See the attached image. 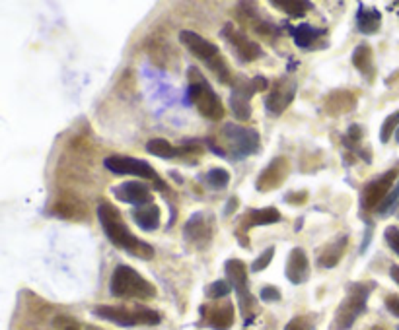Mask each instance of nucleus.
<instances>
[{
    "mask_svg": "<svg viewBox=\"0 0 399 330\" xmlns=\"http://www.w3.org/2000/svg\"><path fill=\"white\" fill-rule=\"evenodd\" d=\"M237 208V198L234 196V198H230L226 204V208H224V216H230L232 214V210H236Z\"/></svg>",
    "mask_w": 399,
    "mask_h": 330,
    "instance_id": "36",
    "label": "nucleus"
},
{
    "mask_svg": "<svg viewBox=\"0 0 399 330\" xmlns=\"http://www.w3.org/2000/svg\"><path fill=\"white\" fill-rule=\"evenodd\" d=\"M386 307H388L389 313H393L396 317H399V298L398 296H389V298H386Z\"/></svg>",
    "mask_w": 399,
    "mask_h": 330,
    "instance_id": "35",
    "label": "nucleus"
},
{
    "mask_svg": "<svg viewBox=\"0 0 399 330\" xmlns=\"http://www.w3.org/2000/svg\"><path fill=\"white\" fill-rule=\"evenodd\" d=\"M372 330H382V329H372Z\"/></svg>",
    "mask_w": 399,
    "mask_h": 330,
    "instance_id": "39",
    "label": "nucleus"
},
{
    "mask_svg": "<svg viewBox=\"0 0 399 330\" xmlns=\"http://www.w3.org/2000/svg\"><path fill=\"white\" fill-rule=\"evenodd\" d=\"M273 256H275V247L265 249V251H263V253H261V255L253 260V265H251V272H261V270H265V268L271 265Z\"/></svg>",
    "mask_w": 399,
    "mask_h": 330,
    "instance_id": "30",
    "label": "nucleus"
},
{
    "mask_svg": "<svg viewBox=\"0 0 399 330\" xmlns=\"http://www.w3.org/2000/svg\"><path fill=\"white\" fill-rule=\"evenodd\" d=\"M399 200V181L398 185L393 187V191L389 192L388 196H386V200L380 204V208H378V214H388L393 206H396V203Z\"/></svg>",
    "mask_w": 399,
    "mask_h": 330,
    "instance_id": "31",
    "label": "nucleus"
},
{
    "mask_svg": "<svg viewBox=\"0 0 399 330\" xmlns=\"http://www.w3.org/2000/svg\"><path fill=\"white\" fill-rule=\"evenodd\" d=\"M133 220L144 231H154L160 225V208L156 204H144L133 210Z\"/></svg>",
    "mask_w": 399,
    "mask_h": 330,
    "instance_id": "21",
    "label": "nucleus"
},
{
    "mask_svg": "<svg viewBox=\"0 0 399 330\" xmlns=\"http://www.w3.org/2000/svg\"><path fill=\"white\" fill-rule=\"evenodd\" d=\"M291 33L292 37H294V43H296L298 47L310 49L313 43L320 41L327 32H325V30H318V28H313L310 23H300V25L291 28Z\"/></svg>",
    "mask_w": 399,
    "mask_h": 330,
    "instance_id": "23",
    "label": "nucleus"
},
{
    "mask_svg": "<svg viewBox=\"0 0 399 330\" xmlns=\"http://www.w3.org/2000/svg\"><path fill=\"white\" fill-rule=\"evenodd\" d=\"M271 6L286 12V14L292 16V18H302L304 14H308L310 10H313L312 2H306V0H273Z\"/></svg>",
    "mask_w": 399,
    "mask_h": 330,
    "instance_id": "25",
    "label": "nucleus"
},
{
    "mask_svg": "<svg viewBox=\"0 0 399 330\" xmlns=\"http://www.w3.org/2000/svg\"><path fill=\"white\" fill-rule=\"evenodd\" d=\"M224 272H226L230 286L236 289L244 315L248 317V311L253 307V298H251L248 289V267H246V262H242L240 258H230L224 265Z\"/></svg>",
    "mask_w": 399,
    "mask_h": 330,
    "instance_id": "12",
    "label": "nucleus"
},
{
    "mask_svg": "<svg viewBox=\"0 0 399 330\" xmlns=\"http://www.w3.org/2000/svg\"><path fill=\"white\" fill-rule=\"evenodd\" d=\"M347 241H349V237L347 235H341V237H337L333 243H327L325 249L322 251V255H320V267L324 268H333L339 265V260H341V256L345 253L347 249Z\"/></svg>",
    "mask_w": 399,
    "mask_h": 330,
    "instance_id": "22",
    "label": "nucleus"
},
{
    "mask_svg": "<svg viewBox=\"0 0 399 330\" xmlns=\"http://www.w3.org/2000/svg\"><path fill=\"white\" fill-rule=\"evenodd\" d=\"M230 291H232V286H230V282H224V280H218V282H213V284H211V286L206 288V298L222 299V298H226Z\"/></svg>",
    "mask_w": 399,
    "mask_h": 330,
    "instance_id": "29",
    "label": "nucleus"
},
{
    "mask_svg": "<svg viewBox=\"0 0 399 330\" xmlns=\"http://www.w3.org/2000/svg\"><path fill=\"white\" fill-rule=\"evenodd\" d=\"M289 169H291V165H289V160H286V158H275L265 169L259 173L257 183H255L257 191L269 192L275 191V189H279L282 183H284V179H286Z\"/></svg>",
    "mask_w": 399,
    "mask_h": 330,
    "instance_id": "15",
    "label": "nucleus"
},
{
    "mask_svg": "<svg viewBox=\"0 0 399 330\" xmlns=\"http://www.w3.org/2000/svg\"><path fill=\"white\" fill-rule=\"evenodd\" d=\"M220 35L226 39V43L230 45V49L236 53V56L242 61V63H253V61H257L259 56H263L261 45L255 41H251L248 35L244 32H240L234 23H226V25L222 28Z\"/></svg>",
    "mask_w": 399,
    "mask_h": 330,
    "instance_id": "10",
    "label": "nucleus"
},
{
    "mask_svg": "<svg viewBox=\"0 0 399 330\" xmlns=\"http://www.w3.org/2000/svg\"><path fill=\"white\" fill-rule=\"evenodd\" d=\"M201 313L206 317V322L216 330H228L234 322V305L230 301L216 303L213 307H201Z\"/></svg>",
    "mask_w": 399,
    "mask_h": 330,
    "instance_id": "18",
    "label": "nucleus"
},
{
    "mask_svg": "<svg viewBox=\"0 0 399 330\" xmlns=\"http://www.w3.org/2000/svg\"><path fill=\"white\" fill-rule=\"evenodd\" d=\"M384 237H386V243L389 245V249H391L396 255H399V227H396V225H389V227H386V234H384Z\"/></svg>",
    "mask_w": 399,
    "mask_h": 330,
    "instance_id": "32",
    "label": "nucleus"
},
{
    "mask_svg": "<svg viewBox=\"0 0 399 330\" xmlns=\"http://www.w3.org/2000/svg\"><path fill=\"white\" fill-rule=\"evenodd\" d=\"M398 128H399V111H396V113H391L389 117H386L384 125L380 128V140H382V144H388L389 138L396 134Z\"/></svg>",
    "mask_w": 399,
    "mask_h": 330,
    "instance_id": "28",
    "label": "nucleus"
},
{
    "mask_svg": "<svg viewBox=\"0 0 399 330\" xmlns=\"http://www.w3.org/2000/svg\"><path fill=\"white\" fill-rule=\"evenodd\" d=\"M396 181H398V169H389L384 175H380L378 179L368 183L367 187L362 189V194H360L362 210H367V212L378 210L380 204L384 203L386 196L391 192V187H393Z\"/></svg>",
    "mask_w": 399,
    "mask_h": 330,
    "instance_id": "11",
    "label": "nucleus"
},
{
    "mask_svg": "<svg viewBox=\"0 0 399 330\" xmlns=\"http://www.w3.org/2000/svg\"><path fill=\"white\" fill-rule=\"evenodd\" d=\"M284 330H310V324L306 319H292Z\"/></svg>",
    "mask_w": 399,
    "mask_h": 330,
    "instance_id": "34",
    "label": "nucleus"
},
{
    "mask_svg": "<svg viewBox=\"0 0 399 330\" xmlns=\"http://www.w3.org/2000/svg\"><path fill=\"white\" fill-rule=\"evenodd\" d=\"M97 218H99V224L104 227V234L108 237L113 245L129 253V255L142 258V260H150L154 256V249L148 245L146 241L139 239L137 235L130 231L127 224L123 222L121 212L113 204L101 203L97 206Z\"/></svg>",
    "mask_w": 399,
    "mask_h": 330,
    "instance_id": "1",
    "label": "nucleus"
},
{
    "mask_svg": "<svg viewBox=\"0 0 399 330\" xmlns=\"http://www.w3.org/2000/svg\"><path fill=\"white\" fill-rule=\"evenodd\" d=\"M269 90V82L263 76H253L249 78H236L232 82V94H230V107L232 113L236 115L240 121H248L251 117V97L257 92H265Z\"/></svg>",
    "mask_w": 399,
    "mask_h": 330,
    "instance_id": "6",
    "label": "nucleus"
},
{
    "mask_svg": "<svg viewBox=\"0 0 399 330\" xmlns=\"http://www.w3.org/2000/svg\"><path fill=\"white\" fill-rule=\"evenodd\" d=\"M184 237L191 245L205 247L213 239V218L205 212H195L185 224Z\"/></svg>",
    "mask_w": 399,
    "mask_h": 330,
    "instance_id": "14",
    "label": "nucleus"
},
{
    "mask_svg": "<svg viewBox=\"0 0 399 330\" xmlns=\"http://www.w3.org/2000/svg\"><path fill=\"white\" fill-rule=\"evenodd\" d=\"M187 80H189L187 82V99L197 107V111L211 121L224 118V105L205 76L201 74L195 66H191L187 72Z\"/></svg>",
    "mask_w": 399,
    "mask_h": 330,
    "instance_id": "3",
    "label": "nucleus"
},
{
    "mask_svg": "<svg viewBox=\"0 0 399 330\" xmlns=\"http://www.w3.org/2000/svg\"><path fill=\"white\" fill-rule=\"evenodd\" d=\"M94 315L99 319L109 320L113 324H119V327H139V324L152 327V324L160 322V315L146 307L129 309L123 305H99L94 309Z\"/></svg>",
    "mask_w": 399,
    "mask_h": 330,
    "instance_id": "5",
    "label": "nucleus"
},
{
    "mask_svg": "<svg viewBox=\"0 0 399 330\" xmlns=\"http://www.w3.org/2000/svg\"><path fill=\"white\" fill-rule=\"evenodd\" d=\"M113 194H115V198L121 200V203L133 204V206H137V208L152 203L150 189L141 181L121 183V185H117V187L113 189Z\"/></svg>",
    "mask_w": 399,
    "mask_h": 330,
    "instance_id": "16",
    "label": "nucleus"
},
{
    "mask_svg": "<svg viewBox=\"0 0 399 330\" xmlns=\"http://www.w3.org/2000/svg\"><path fill=\"white\" fill-rule=\"evenodd\" d=\"M294 96H296V82L289 76L277 78L265 97V109L271 115H281L282 111L291 105Z\"/></svg>",
    "mask_w": 399,
    "mask_h": 330,
    "instance_id": "13",
    "label": "nucleus"
},
{
    "mask_svg": "<svg viewBox=\"0 0 399 330\" xmlns=\"http://www.w3.org/2000/svg\"><path fill=\"white\" fill-rule=\"evenodd\" d=\"M205 181L211 189L222 191V189H226L228 183H230V173L224 167H215V169H211L206 173Z\"/></svg>",
    "mask_w": 399,
    "mask_h": 330,
    "instance_id": "27",
    "label": "nucleus"
},
{
    "mask_svg": "<svg viewBox=\"0 0 399 330\" xmlns=\"http://www.w3.org/2000/svg\"><path fill=\"white\" fill-rule=\"evenodd\" d=\"M389 276L393 278V282L399 284V265H393V267L389 268Z\"/></svg>",
    "mask_w": 399,
    "mask_h": 330,
    "instance_id": "37",
    "label": "nucleus"
},
{
    "mask_svg": "<svg viewBox=\"0 0 399 330\" xmlns=\"http://www.w3.org/2000/svg\"><path fill=\"white\" fill-rule=\"evenodd\" d=\"M380 25H382V14L376 8H367L364 4H360L356 10V30L364 35H372L380 32Z\"/></svg>",
    "mask_w": 399,
    "mask_h": 330,
    "instance_id": "20",
    "label": "nucleus"
},
{
    "mask_svg": "<svg viewBox=\"0 0 399 330\" xmlns=\"http://www.w3.org/2000/svg\"><path fill=\"white\" fill-rule=\"evenodd\" d=\"M308 268H310V260L308 255L304 253V249L296 247L292 249L289 260H286V268H284V274L289 278L291 284H302L308 280Z\"/></svg>",
    "mask_w": 399,
    "mask_h": 330,
    "instance_id": "17",
    "label": "nucleus"
},
{
    "mask_svg": "<svg viewBox=\"0 0 399 330\" xmlns=\"http://www.w3.org/2000/svg\"><path fill=\"white\" fill-rule=\"evenodd\" d=\"M146 149L150 152L152 156H158V158H164V160H172V158H177V156H184L182 148H175V146H172L168 140L164 138L148 140Z\"/></svg>",
    "mask_w": 399,
    "mask_h": 330,
    "instance_id": "26",
    "label": "nucleus"
},
{
    "mask_svg": "<svg viewBox=\"0 0 399 330\" xmlns=\"http://www.w3.org/2000/svg\"><path fill=\"white\" fill-rule=\"evenodd\" d=\"M372 49L368 45H358L353 53V64L360 74L372 80L374 78V59H372Z\"/></svg>",
    "mask_w": 399,
    "mask_h": 330,
    "instance_id": "24",
    "label": "nucleus"
},
{
    "mask_svg": "<svg viewBox=\"0 0 399 330\" xmlns=\"http://www.w3.org/2000/svg\"><path fill=\"white\" fill-rule=\"evenodd\" d=\"M281 222V212L277 208H261V210H249V214H246L240 222V227L242 231H248L255 225H271Z\"/></svg>",
    "mask_w": 399,
    "mask_h": 330,
    "instance_id": "19",
    "label": "nucleus"
},
{
    "mask_svg": "<svg viewBox=\"0 0 399 330\" xmlns=\"http://www.w3.org/2000/svg\"><path fill=\"white\" fill-rule=\"evenodd\" d=\"M261 299L267 301V303L279 301V299H281V291L275 288V286H265V288H261Z\"/></svg>",
    "mask_w": 399,
    "mask_h": 330,
    "instance_id": "33",
    "label": "nucleus"
},
{
    "mask_svg": "<svg viewBox=\"0 0 399 330\" xmlns=\"http://www.w3.org/2000/svg\"><path fill=\"white\" fill-rule=\"evenodd\" d=\"M179 41L184 43L185 47H187V51L193 54L195 59H199L211 72H215L218 82L232 85L234 80H232L230 66H228L224 56L220 53V49L216 47L215 43H211L208 39H205L203 35L191 32V30L179 32Z\"/></svg>",
    "mask_w": 399,
    "mask_h": 330,
    "instance_id": "2",
    "label": "nucleus"
},
{
    "mask_svg": "<svg viewBox=\"0 0 399 330\" xmlns=\"http://www.w3.org/2000/svg\"><path fill=\"white\" fill-rule=\"evenodd\" d=\"M222 138L226 140L228 149L232 152V160H242V158H248L257 154L259 144V132L253 128L242 127L236 123H226L222 127Z\"/></svg>",
    "mask_w": 399,
    "mask_h": 330,
    "instance_id": "8",
    "label": "nucleus"
},
{
    "mask_svg": "<svg viewBox=\"0 0 399 330\" xmlns=\"http://www.w3.org/2000/svg\"><path fill=\"white\" fill-rule=\"evenodd\" d=\"M104 165L115 175H135V177H141V179L154 183V187L158 191H166V183L162 181V177L154 171V167L148 161L137 160V158H130V156H109L104 161Z\"/></svg>",
    "mask_w": 399,
    "mask_h": 330,
    "instance_id": "9",
    "label": "nucleus"
},
{
    "mask_svg": "<svg viewBox=\"0 0 399 330\" xmlns=\"http://www.w3.org/2000/svg\"><path fill=\"white\" fill-rule=\"evenodd\" d=\"M368 296H370V286L353 284L347 291V298L341 301L339 309L335 313V327L339 330L351 329L355 324V320L367 309Z\"/></svg>",
    "mask_w": 399,
    "mask_h": 330,
    "instance_id": "7",
    "label": "nucleus"
},
{
    "mask_svg": "<svg viewBox=\"0 0 399 330\" xmlns=\"http://www.w3.org/2000/svg\"><path fill=\"white\" fill-rule=\"evenodd\" d=\"M396 142H398V144H399V128H398V130H396Z\"/></svg>",
    "mask_w": 399,
    "mask_h": 330,
    "instance_id": "38",
    "label": "nucleus"
},
{
    "mask_svg": "<svg viewBox=\"0 0 399 330\" xmlns=\"http://www.w3.org/2000/svg\"><path fill=\"white\" fill-rule=\"evenodd\" d=\"M109 289L115 298L125 299H152L158 293L146 278H142L135 268L127 265H119L113 270Z\"/></svg>",
    "mask_w": 399,
    "mask_h": 330,
    "instance_id": "4",
    "label": "nucleus"
},
{
    "mask_svg": "<svg viewBox=\"0 0 399 330\" xmlns=\"http://www.w3.org/2000/svg\"><path fill=\"white\" fill-rule=\"evenodd\" d=\"M398 330H399V327H398Z\"/></svg>",
    "mask_w": 399,
    "mask_h": 330,
    "instance_id": "40",
    "label": "nucleus"
}]
</instances>
